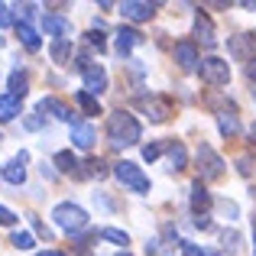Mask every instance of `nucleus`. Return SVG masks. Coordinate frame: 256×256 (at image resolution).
<instances>
[{
    "label": "nucleus",
    "mask_w": 256,
    "mask_h": 256,
    "mask_svg": "<svg viewBox=\"0 0 256 256\" xmlns=\"http://www.w3.org/2000/svg\"><path fill=\"white\" fill-rule=\"evenodd\" d=\"M107 140H110V146H136L140 140H143V126H140V120L133 117V114L126 110H114L110 117H107Z\"/></svg>",
    "instance_id": "nucleus-1"
},
{
    "label": "nucleus",
    "mask_w": 256,
    "mask_h": 256,
    "mask_svg": "<svg viewBox=\"0 0 256 256\" xmlns=\"http://www.w3.org/2000/svg\"><path fill=\"white\" fill-rule=\"evenodd\" d=\"M52 220H56V227H62V230L68 234H78L88 227V211L78 204H72V201H62V204L52 208Z\"/></svg>",
    "instance_id": "nucleus-2"
},
{
    "label": "nucleus",
    "mask_w": 256,
    "mask_h": 256,
    "mask_svg": "<svg viewBox=\"0 0 256 256\" xmlns=\"http://www.w3.org/2000/svg\"><path fill=\"white\" fill-rule=\"evenodd\" d=\"M194 169H198V182H214L224 175V159L214 152V146L201 143L194 152Z\"/></svg>",
    "instance_id": "nucleus-3"
},
{
    "label": "nucleus",
    "mask_w": 256,
    "mask_h": 256,
    "mask_svg": "<svg viewBox=\"0 0 256 256\" xmlns=\"http://www.w3.org/2000/svg\"><path fill=\"white\" fill-rule=\"evenodd\" d=\"M114 178H117L126 192H136V194L150 192V175L140 169L136 162H126V159H124V162H117V166H114Z\"/></svg>",
    "instance_id": "nucleus-4"
},
{
    "label": "nucleus",
    "mask_w": 256,
    "mask_h": 256,
    "mask_svg": "<svg viewBox=\"0 0 256 256\" xmlns=\"http://www.w3.org/2000/svg\"><path fill=\"white\" fill-rule=\"evenodd\" d=\"M198 72H201V82H208V84H214V88H220V84L230 82V65H227V58H220V56L201 58Z\"/></svg>",
    "instance_id": "nucleus-5"
},
{
    "label": "nucleus",
    "mask_w": 256,
    "mask_h": 256,
    "mask_svg": "<svg viewBox=\"0 0 256 256\" xmlns=\"http://www.w3.org/2000/svg\"><path fill=\"white\" fill-rule=\"evenodd\" d=\"M156 10H159V4H146V0H124V4H120L124 20H133V23H146V20H152Z\"/></svg>",
    "instance_id": "nucleus-6"
},
{
    "label": "nucleus",
    "mask_w": 256,
    "mask_h": 256,
    "mask_svg": "<svg viewBox=\"0 0 256 256\" xmlns=\"http://www.w3.org/2000/svg\"><path fill=\"white\" fill-rule=\"evenodd\" d=\"M227 52H230V58L234 62H246L250 65L253 62V36L250 32H237V36H230L227 39Z\"/></svg>",
    "instance_id": "nucleus-7"
},
{
    "label": "nucleus",
    "mask_w": 256,
    "mask_h": 256,
    "mask_svg": "<svg viewBox=\"0 0 256 256\" xmlns=\"http://www.w3.org/2000/svg\"><path fill=\"white\" fill-rule=\"evenodd\" d=\"M172 56H175V62H178V68H185V72H194L198 68V42L194 39H182V42H175V49H172Z\"/></svg>",
    "instance_id": "nucleus-8"
},
{
    "label": "nucleus",
    "mask_w": 256,
    "mask_h": 256,
    "mask_svg": "<svg viewBox=\"0 0 256 256\" xmlns=\"http://www.w3.org/2000/svg\"><path fill=\"white\" fill-rule=\"evenodd\" d=\"M143 110H146V117H150L152 124H166V120L172 117V100L152 94V98H143Z\"/></svg>",
    "instance_id": "nucleus-9"
},
{
    "label": "nucleus",
    "mask_w": 256,
    "mask_h": 256,
    "mask_svg": "<svg viewBox=\"0 0 256 256\" xmlns=\"http://www.w3.org/2000/svg\"><path fill=\"white\" fill-rule=\"evenodd\" d=\"M82 78H84V91H88V94H94V98L107 91V72L100 68V65H94V62H91L88 68H82Z\"/></svg>",
    "instance_id": "nucleus-10"
},
{
    "label": "nucleus",
    "mask_w": 256,
    "mask_h": 256,
    "mask_svg": "<svg viewBox=\"0 0 256 256\" xmlns=\"http://www.w3.org/2000/svg\"><path fill=\"white\" fill-rule=\"evenodd\" d=\"M211 204H214L211 192H208L201 182H194V185H192V211H194V218H208Z\"/></svg>",
    "instance_id": "nucleus-11"
},
{
    "label": "nucleus",
    "mask_w": 256,
    "mask_h": 256,
    "mask_svg": "<svg viewBox=\"0 0 256 256\" xmlns=\"http://www.w3.org/2000/svg\"><path fill=\"white\" fill-rule=\"evenodd\" d=\"M39 110H42V114H52V117H58V120H65V124L75 126V114H72V107L62 104L58 98H42V100H39Z\"/></svg>",
    "instance_id": "nucleus-12"
},
{
    "label": "nucleus",
    "mask_w": 256,
    "mask_h": 256,
    "mask_svg": "<svg viewBox=\"0 0 256 256\" xmlns=\"http://www.w3.org/2000/svg\"><path fill=\"white\" fill-rule=\"evenodd\" d=\"M194 39H198L201 46H208V49L218 42V36H214V23H211L208 13H198V16H194Z\"/></svg>",
    "instance_id": "nucleus-13"
},
{
    "label": "nucleus",
    "mask_w": 256,
    "mask_h": 256,
    "mask_svg": "<svg viewBox=\"0 0 256 256\" xmlns=\"http://www.w3.org/2000/svg\"><path fill=\"white\" fill-rule=\"evenodd\" d=\"M52 166H56L62 175H75V178H84L82 169H78V159H75V152L72 150H62V152H56L52 156Z\"/></svg>",
    "instance_id": "nucleus-14"
},
{
    "label": "nucleus",
    "mask_w": 256,
    "mask_h": 256,
    "mask_svg": "<svg viewBox=\"0 0 256 256\" xmlns=\"http://www.w3.org/2000/svg\"><path fill=\"white\" fill-rule=\"evenodd\" d=\"M140 42H143V32L140 30H133V26H120L117 30V52L120 56H130V49Z\"/></svg>",
    "instance_id": "nucleus-15"
},
{
    "label": "nucleus",
    "mask_w": 256,
    "mask_h": 256,
    "mask_svg": "<svg viewBox=\"0 0 256 256\" xmlns=\"http://www.w3.org/2000/svg\"><path fill=\"white\" fill-rule=\"evenodd\" d=\"M42 30L49 32V36H56V39H68V36H72V23H68V20L49 16V13L42 16Z\"/></svg>",
    "instance_id": "nucleus-16"
},
{
    "label": "nucleus",
    "mask_w": 256,
    "mask_h": 256,
    "mask_svg": "<svg viewBox=\"0 0 256 256\" xmlns=\"http://www.w3.org/2000/svg\"><path fill=\"white\" fill-rule=\"evenodd\" d=\"M23 162H26V152H20L13 162H6V166H4V178L10 182V185H23V182H26V169H23Z\"/></svg>",
    "instance_id": "nucleus-17"
},
{
    "label": "nucleus",
    "mask_w": 256,
    "mask_h": 256,
    "mask_svg": "<svg viewBox=\"0 0 256 256\" xmlns=\"http://www.w3.org/2000/svg\"><path fill=\"white\" fill-rule=\"evenodd\" d=\"M72 143H75L78 150H91L94 146V126L91 124H75L72 126Z\"/></svg>",
    "instance_id": "nucleus-18"
},
{
    "label": "nucleus",
    "mask_w": 256,
    "mask_h": 256,
    "mask_svg": "<svg viewBox=\"0 0 256 256\" xmlns=\"http://www.w3.org/2000/svg\"><path fill=\"white\" fill-rule=\"evenodd\" d=\"M188 166V150H185V143H169V169H175V172H182Z\"/></svg>",
    "instance_id": "nucleus-19"
},
{
    "label": "nucleus",
    "mask_w": 256,
    "mask_h": 256,
    "mask_svg": "<svg viewBox=\"0 0 256 256\" xmlns=\"http://www.w3.org/2000/svg\"><path fill=\"white\" fill-rule=\"evenodd\" d=\"M49 56H52V62H56V65H68V58H72V39H56V42L49 46Z\"/></svg>",
    "instance_id": "nucleus-20"
},
{
    "label": "nucleus",
    "mask_w": 256,
    "mask_h": 256,
    "mask_svg": "<svg viewBox=\"0 0 256 256\" xmlns=\"http://www.w3.org/2000/svg\"><path fill=\"white\" fill-rule=\"evenodd\" d=\"M16 36H20V42H23V46H26L30 52H36L39 46H42V39H39V32L32 30L30 23H20V26H16Z\"/></svg>",
    "instance_id": "nucleus-21"
},
{
    "label": "nucleus",
    "mask_w": 256,
    "mask_h": 256,
    "mask_svg": "<svg viewBox=\"0 0 256 256\" xmlns=\"http://www.w3.org/2000/svg\"><path fill=\"white\" fill-rule=\"evenodd\" d=\"M20 114V98H13V94H4V98H0V120H13Z\"/></svg>",
    "instance_id": "nucleus-22"
},
{
    "label": "nucleus",
    "mask_w": 256,
    "mask_h": 256,
    "mask_svg": "<svg viewBox=\"0 0 256 256\" xmlns=\"http://www.w3.org/2000/svg\"><path fill=\"white\" fill-rule=\"evenodd\" d=\"M26 84H30V78H26V72H20V68H16V72L10 75V94H13V98H23V94L30 91Z\"/></svg>",
    "instance_id": "nucleus-23"
},
{
    "label": "nucleus",
    "mask_w": 256,
    "mask_h": 256,
    "mask_svg": "<svg viewBox=\"0 0 256 256\" xmlns=\"http://www.w3.org/2000/svg\"><path fill=\"white\" fill-rule=\"evenodd\" d=\"M218 126L224 136H234V133H240V124H237V114H218Z\"/></svg>",
    "instance_id": "nucleus-24"
},
{
    "label": "nucleus",
    "mask_w": 256,
    "mask_h": 256,
    "mask_svg": "<svg viewBox=\"0 0 256 256\" xmlns=\"http://www.w3.org/2000/svg\"><path fill=\"white\" fill-rule=\"evenodd\" d=\"M75 100H78V107H82L84 114H100V104H98V98H94V94L78 91V94H75Z\"/></svg>",
    "instance_id": "nucleus-25"
},
{
    "label": "nucleus",
    "mask_w": 256,
    "mask_h": 256,
    "mask_svg": "<svg viewBox=\"0 0 256 256\" xmlns=\"http://www.w3.org/2000/svg\"><path fill=\"white\" fill-rule=\"evenodd\" d=\"M100 237L110 240V244H117V246H124V250H126V244H130L126 230H117V227H104V230H100Z\"/></svg>",
    "instance_id": "nucleus-26"
},
{
    "label": "nucleus",
    "mask_w": 256,
    "mask_h": 256,
    "mask_svg": "<svg viewBox=\"0 0 256 256\" xmlns=\"http://www.w3.org/2000/svg\"><path fill=\"white\" fill-rule=\"evenodd\" d=\"M182 256H218V253H214V250H204V246H198V244L182 240Z\"/></svg>",
    "instance_id": "nucleus-27"
},
{
    "label": "nucleus",
    "mask_w": 256,
    "mask_h": 256,
    "mask_svg": "<svg viewBox=\"0 0 256 256\" xmlns=\"http://www.w3.org/2000/svg\"><path fill=\"white\" fill-rule=\"evenodd\" d=\"M10 244L20 246V250H32V234H30V230H16V234L10 237Z\"/></svg>",
    "instance_id": "nucleus-28"
},
{
    "label": "nucleus",
    "mask_w": 256,
    "mask_h": 256,
    "mask_svg": "<svg viewBox=\"0 0 256 256\" xmlns=\"http://www.w3.org/2000/svg\"><path fill=\"white\" fill-rule=\"evenodd\" d=\"M162 156V143H146L143 146V159L146 162H152V159H159Z\"/></svg>",
    "instance_id": "nucleus-29"
},
{
    "label": "nucleus",
    "mask_w": 256,
    "mask_h": 256,
    "mask_svg": "<svg viewBox=\"0 0 256 256\" xmlns=\"http://www.w3.org/2000/svg\"><path fill=\"white\" fill-rule=\"evenodd\" d=\"M0 26H13V6L10 4H4V0H0Z\"/></svg>",
    "instance_id": "nucleus-30"
},
{
    "label": "nucleus",
    "mask_w": 256,
    "mask_h": 256,
    "mask_svg": "<svg viewBox=\"0 0 256 256\" xmlns=\"http://www.w3.org/2000/svg\"><path fill=\"white\" fill-rule=\"evenodd\" d=\"M88 169H84V175H104V162H100V159H88Z\"/></svg>",
    "instance_id": "nucleus-31"
},
{
    "label": "nucleus",
    "mask_w": 256,
    "mask_h": 256,
    "mask_svg": "<svg viewBox=\"0 0 256 256\" xmlns=\"http://www.w3.org/2000/svg\"><path fill=\"white\" fill-rule=\"evenodd\" d=\"M0 224H4V227H13V224H16V214H13L10 208H4V204H0Z\"/></svg>",
    "instance_id": "nucleus-32"
},
{
    "label": "nucleus",
    "mask_w": 256,
    "mask_h": 256,
    "mask_svg": "<svg viewBox=\"0 0 256 256\" xmlns=\"http://www.w3.org/2000/svg\"><path fill=\"white\" fill-rule=\"evenodd\" d=\"M88 42H91V46H98V49H104V46H107V42H104V36H100V30H94L91 36H88Z\"/></svg>",
    "instance_id": "nucleus-33"
},
{
    "label": "nucleus",
    "mask_w": 256,
    "mask_h": 256,
    "mask_svg": "<svg viewBox=\"0 0 256 256\" xmlns=\"http://www.w3.org/2000/svg\"><path fill=\"white\" fill-rule=\"evenodd\" d=\"M32 227H36V234H39V237H46V240L52 237V234H49V227H46L42 220H36V218H32Z\"/></svg>",
    "instance_id": "nucleus-34"
},
{
    "label": "nucleus",
    "mask_w": 256,
    "mask_h": 256,
    "mask_svg": "<svg viewBox=\"0 0 256 256\" xmlns=\"http://www.w3.org/2000/svg\"><path fill=\"white\" fill-rule=\"evenodd\" d=\"M237 240H240V237H237L234 230H230V234L224 230V246H227V250H234V246H237Z\"/></svg>",
    "instance_id": "nucleus-35"
},
{
    "label": "nucleus",
    "mask_w": 256,
    "mask_h": 256,
    "mask_svg": "<svg viewBox=\"0 0 256 256\" xmlns=\"http://www.w3.org/2000/svg\"><path fill=\"white\" fill-rule=\"evenodd\" d=\"M220 211H224V214H227L230 220L237 218V204H230V201H224V204H220Z\"/></svg>",
    "instance_id": "nucleus-36"
},
{
    "label": "nucleus",
    "mask_w": 256,
    "mask_h": 256,
    "mask_svg": "<svg viewBox=\"0 0 256 256\" xmlns=\"http://www.w3.org/2000/svg\"><path fill=\"white\" fill-rule=\"evenodd\" d=\"M246 78H250V82L256 84V58H253V62H250V65H246Z\"/></svg>",
    "instance_id": "nucleus-37"
},
{
    "label": "nucleus",
    "mask_w": 256,
    "mask_h": 256,
    "mask_svg": "<svg viewBox=\"0 0 256 256\" xmlns=\"http://www.w3.org/2000/svg\"><path fill=\"white\" fill-rule=\"evenodd\" d=\"M194 227H201V230H208V227H211V220H208V218H194Z\"/></svg>",
    "instance_id": "nucleus-38"
},
{
    "label": "nucleus",
    "mask_w": 256,
    "mask_h": 256,
    "mask_svg": "<svg viewBox=\"0 0 256 256\" xmlns=\"http://www.w3.org/2000/svg\"><path fill=\"white\" fill-rule=\"evenodd\" d=\"M36 256H65V253H58V250H46V253H36Z\"/></svg>",
    "instance_id": "nucleus-39"
},
{
    "label": "nucleus",
    "mask_w": 256,
    "mask_h": 256,
    "mask_svg": "<svg viewBox=\"0 0 256 256\" xmlns=\"http://www.w3.org/2000/svg\"><path fill=\"white\" fill-rule=\"evenodd\" d=\"M253 253H256V224H253Z\"/></svg>",
    "instance_id": "nucleus-40"
},
{
    "label": "nucleus",
    "mask_w": 256,
    "mask_h": 256,
    "mask_svg": "<svg viewBox=\"0 0 256 256\" xmlns=\"http://www.w3.org/2000/svg\"><path fill=\"white\" fill-rule=\"evenodd\" d=\"M250 136H253V140H256V124H253V126H250Z\"/></svg>",
    "instance_id": "nucleus-41"
},
{
    "label": "nucleus",
    "mask_w": 256,
    "mask_h": 256,
    "mask_svg": "<svg viewBox=\"0 0 256 256\" xmlns=\"http://www.w3.org/2000/svg\"><path fill=\"white\" fill-rule=\"evenodd\" d=\"M120 256H130V253H126V250H124V253H120Z\"/></svg>",
    "instance_id": "nucleus-42"
}]
</instances>
